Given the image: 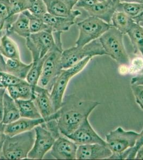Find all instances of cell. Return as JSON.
<instances>
[{"label":"cell","mask_w":143,"mask_h":160,"mask_svg":"<svg viewBox=\"0 0 143 160\" xmlns=\"http://www.w3.org/2000/svg\"><path fill=\"white\" fill-rule=\"evenodd\" d=\"M76 25L79 31V37L75 42L77 47H83L98 39L112 26L111 24L90 16L78 22Z\"/></svg>","instance_id":"7"},{"label":"cell","mask_w":143,"mask_h":160,"mask_svg":"<svg viewBox=\"0 0 143 160\" xmlns=\"http://www.w3.org/2000/svg\"><path fill=\"white\" fill-rule=\"evenodd\" d=\"M6 24V20L0 16V38L4 35V26Z\"/></svg>","instance_id":"41"},{"label":"cell","mask_w":143,"mask_h":160,"mask_svg":"<svg viewBox=\"0 0 143 160\" xmlns=\"http://www.w3.org/2000/svg\"><path fill=\"white\" fill-rule=\"evenodd\" d=\"M143 10V3L137 2H120L117 11H123L133 18Z\"/></svg>","instance_id":"29"},{"label":"cell","mask_w":143,"mask_h":160,"mask_svg":"<svg viewBox=\"0 0 143 160\" xmlns=\"http://www.w3.org/2000/svg\"><path fill=\"white\" fill-rule=\"evenodd\" d=\"M140 24V25L141 26H142L143 28V20H142L141 22H140V23L139 24Z\"/></svg>","instance_id":"46"},{"label":"cell","mask_w":143,"mask_h":160,"mask_svg":"<svg viewBox=\"0 0 143 160\" xmlns=\"http://www.w3.org/2000/svg\"><path fill=\"white\" fill-rule=\"evenodd\" d=\"M35 139L34 129L13 136H6L1 159L22 160L28 158Z\"/></svg>","instance_id":"3"},{"label":"cell","mask_w":143,"mask_h":160,"mask_svg":"<svg viewBox=\"0 0 143 160\" xmlns=\"http://www.w3.org/2000/svg\"><path fill=\"white\" fill-rule=\"evenodd\" d=\"M98 2V0H79L75 7L82 8L84 10Z\"/></svg>","instance_id":"36"},{"label":"cell","mask_w":143,"mask_h":160,"mask_svg":"<svg viewBox=\"0 0 143 160\" xmlns=\"http://www.w3.org/2000/svg\"><path fill=\"white\" fill-rule=\"evenodd\" d=\"M66 137L78 146L90 144L107 145L105 140L101 138L91 127L88 118H85L77 129Z\"/></svg>","instance_id":"11"},{"label":"cell","mask_w":143,"mask_h":160,"mask_svg":"<svg viewBox=\"0 0 143 160\" xmlns=\"http://www.w3.org/2000/svg\"><path fill=\"white\" fill-rule=\"evenodd\" d=\"M78 146L71 139L59 136L54 141L50 154L57 160H75Z\"/></svg>","instance_id":"14"},{"label":"cell","mask_w":143,"mask_h":160,"mask_svg":"<svg viewBox=\"0 0 143 160\" xmlns=\"http://www.w3.org/2000/svg\"><path fill=\"white\" fill-rule=\"evenodd\" d=\"M138 133L134 131H125L121 127H118L106 135V140L108 148L113 154L109 159H115L126 150L132 148L136 144Z\"/></svg>","instance_id":"8"},{"label":"cell","mask_w":143,"mask_h":160,"mask_svg":"<svg viewBox=\"0 0 143 160\" xmlns=\"http://www.w3.org/2000/svg\"><path fill=\"white\" fill-rule=\"evenodd\" d=\"M131 84L143 85V72L132 78L131 80Z\"/></svg>","instance_id":"38"},{"label":"cell","mask_w":143,"mask_h":160,"mask_svg":"<svg viewBox=\"0 0 143 160\" xmlns=\"http://www.w3.org/2000/svg\"><path fill=\"white\" fill-rule=\"evenodd\" d=\"M1 87H3V86H2V85H1V83H0V88H1Z\"/></svg>","instance_id":"48"},{"label":"cell","mask_w":143,"mask_h":160,"mask_svg":"<svg viewBox=\"0 0 143 160\" xmlns=\"http://www.w3.org/2000/svg\"><path fill=\"white\" fill-rule=\"evenodd\" d=\"M106 54L120 65L129 66L130 59L123 43V34L112 25L98 38Z\"/></svg>","instance_id":"4"},{"label":"cell","mask_w":143,"mask_h":160,"mask_svg":"<svg viewBox=\"0 0 143 160\" xmlns=\"http://www.w3.org/2000/svg\"><path fill=\"white\" fill-rule=\"evenodd\" d=\"M135 52H139L143 57V28L140 24L135 22L127 33Z\"/></svg>","instance_id":"25"},{"label":"cell","mask_w":143,"mask_h":160,"mask_svg":"<svg viewBox=\"0 0 143 160\" xmlns=\"http://www.w3.org/2000/svg\"><path fill=\"white\" fill-rule=\"evenodd\" d=\"M131 88L137 104L143 110V85L131 84Z\"/></svg>","instance_id":"34"},{"label":"cell","mask_w":143,"mask_h":160,"mask_svg":"<svg viewBox=\"0 0 143 160\" xmlns=\"http://www.w3.org/2000/svg\"><path fill=\"white\" fill-rule=\"evenodd\" d=\"M9 95L15 100H27L33 99V87L28 83L7 88Z\"/></svg>","instance_id":"24"},{"label":"cell","mask_w":143,"mask_h":160,"mask_svg":"<svg viewBox=\"0 0 143 160\" xmlns=\"http://www.w3.org/2000/svg\"><path fill=\"white\" fill-rule=\"evenodd\" d=\"M23 13L29 19V28L31 34L44 31H51L49 26L44 22L42 18L33 15L29 10L24 11Z\"/></svg>","instance_id":"28"},{"label":"cell","mask_w":143,"mask_h":160,"mask_svg":"<svg viewBox=\"0 0 143 160\" xmlns=\"http://www.w3.org/2000/svg\"><path fill=\"white\" fill-rule=\"evenodd\" d=\"M111 25L123 34H127L135 22L123 11L116 10L111 19Z\"/></svg>","instance_id":"23"},{"label":"cell","mask_w":143,"mask_h":160,"mask_svg":"<svg viewBox=\"0 0 143 160\" xmlns=\"http://www.w3.org/2000/svg\"><path fill=\"white\" fill-rule=\"evenodd\" d=\"M120 2V0H108L104 2H98L84 10L90 16L95 17L108 24H111L112 17L118 9Z\"/></svg>","instance_id":"16"},{"label":"cell","mask_w":143,"mask_h":160,"mask_svg":"<svg viewBox=\"0 0 143 160\" xmlns=\"http://www.w3.org/2000/svg\"><path fill=\"white\" fill-rule=\"evenodd\" d=\"M0 52L8 59H20L17 44L7 34L0 38Z\"/></svg>","instance_id":"21"},{"label":"cell","mask_w":143,"mask_h":160,"mask_svg":"<svg viewBox=\"0 0 143 160\" xmlns=\"http://www.w3.org/2000/svg\"><path fill=\"white\" fill-rule=\"evenodd\" d=\"M7 88L4 87L0 88V120L2 121L3 117V100L4 94L7 91Z\"/></svg>","instance_id":"37"},{"label":"cell","mask_w":143,"mask_h":160,"mask_svg":"<svg viewBox=\"0 0 143 160\" xmlns=\"http://www.w3.org/2000/svg\"><path fill=\"white\" fill-rule=\"evenodd\" d=\"M108 0H98V2H104V1H106Z\"/></svg>","instance_id":"47"},{"label":"cell","mask_w":143,"mask_h":160,"mask_svg":"<svg viewBox=\"0 0 143 160\" xmlns=\"http://www.w3.org/2000/svg\"><path fill=\"white\" fill-rule=\"evenodd\" d=\"M20 118V113L16 101L6 92L4 96L2 123L6 125Z\"/></svg>","instance_id":"18"},{"label":"cell","mask_w":143,"mask_h":160,"mask_svg":"<svg viewBox=\"0 0 143 160\" xmlns=\"http://www.w3.org/2000/svg\"><path fill=\"white\" fill-rule=\"evenodd\" d=\"M143 146V129L141 132L139 134L136 144L134 147L130 148L121 154L119 155L116 157L115 159H121V160H133L135 159L136 154L138 149Z\"/></svg>","instance_id":"31"},{"label":"cell","mask_w":143,"mask_h":160,"mask_svg":"<svg viewBox=\"0 0 143 160\" xmlns=\"http://www.w3.org/2000/svg\"><path fill=\"white\" fill-rule=\"evenodd\" d=\"M69 9L73 10V8L76 6L79 0H62Z\"/></svg>","instance_id":"39"},{"label":"cell","mask_w":143,"mask_h":160,"mask_svg":"<svg viewBox=\"0 0 143 160\" xmlns=\"http://www.w3.org/2000/svg\"><path fill=\"white\" fill-rule=\"evenodd\" d=\"M0 16L6 21L11 17L9 0H0Z\"/></svg>","instance_id":"35"},{"label":"cell","mask_w":143,"mask_h":160,"mask_svg":"<svg viewBox=\"0 0 143 160\" xmlns=\"http://www.w3.org/2000/svg\"><path fill=\"white\" fill-rule=\"evenodd\" d=\"M21 118L38 119L42 118L41 115L32 99L27 100H15Z\"/></svg>","instance_id":"22"},{"label":"cell","mask_w":143,"mask_h":160,"mask_svg":"<svg viewBox=\"0 0 143 160\" xmlns=\"http://www.w3.org/2000/svg\"><path fill=\"white\" fill-rule=\"evenodd\" d=\"M32 99L45 121L56 112L51 99L50 92L47 89L37 85L34 90Z\"/></svg>","instance_id":"15"},{"label":"cell","mask_w":143,"mask_h":160,"mask_svg":"<svg viewBox=\"0 0 143 160\" xmlns=\"http://www.w3.org/2000/svg\"><path fill=\"white\" fill-rule=\"evenodd\" d=\"M6 124L3 123L2 121L0 120V142L6 137V135L4 133V129Z\"/></svg>","instance_id":"40"},{"label":"cell","mask_w":143,"mask_h":160,"mask_svg":"<svg viewBox=\"0 0 143 160\" xmlns=\"http://www.w3.org/2000/svg\"><path fill=\"white\" fill-rule=\"evenodd\" d=\"M6 62L4 59L3 56L0 52V72H6Z\"/></svg>","instance_id":"42"},{"label":"cell","mask_w":143,"mask_h":160,"mask_svg":"<svg viewBox=\"0 0 143 160\" xmlns=\"http://www.w3.org/2000/svg\"><path fill=\"white\" fill-rule=\"evenodd\" d=\"M106 55L100 40H95L83 47H72L64 50L62 54L63 69L72 67L87 57Z\"/></svg>","instance_id":"6"},{"label":"cell","mask_w":143,"mask_h":160,"mask_svg":"<svg viewBox=\"0 0 143 160\" xmlns=\"http://www.w3.org/2000/svg\"><path fill=\"white\" fill-rule=\"evenodd\" d=\"M45 121V120L42 118L38 119L20 118L15 122L6 124L4 133L6 136H13L34 129L36 127L42 124Z\"/></svg>","instance_id":"17"},{"label":"cell","mask_w":143,"mask_h":160,"mask_svg":"<svg viewBox=\"0 0 143 160\" xmlns=\"http://www.w3.org/2000/svg\"><path fill=\"white\" fill-rule=\"evenodd\" d=\"M44 57L39 60L32 62V66L28 73L26 80L33 87V92L35 88L38 85L40 76L42 72Z\"/></svg>","instance_id":"27"},{"label":"cell","mask_w":143,"mask_h":160,"mask_svg":"<svg viewBox=\"0 0 143 160\" xmlns=\"http://www.w3.org/2000/svg\"><path fill=\"white\" fill-rule=\"evenodd\" d=\"M122 0H120V1H121Z\"/></svg>","instance_id":"49"},{"label":"cell","mask_w":143,"mask_h":160,"mask_svg":"<svg viewBox=\"0 0 143 160\" xmlns=\"http://www.w3.org/2000/svg\"><path fill=\"white\" fill-rule=\"evenodd\" d=\"M81 15L79 10H73L69 16L59 17L47 12L43 16L42 19L49 26L53 32H64L69 31L71 26L76 22L78 17Z\"/></svg>","instance_id":"12"},{"label":"cell","mask_w":143,"mask_h":160,"mask_svg":"<svg viewBox=\"0 0 143 160\" xmlns=\"http://www.w3.org/2000/svg\"><path fill=\"white\" fill-rule=\"evenodd\" d=\"M135 159L136 160H143V146L138 149L137 152Z\"/></svg>","instance_id":"43"},{"label":"cell","mask_w":143,"mask_h":160,"mask_svg":"<svg viewBox=\"0 0 143 160\" xmlns=\"http://www.w3.org/2000/svg\"><path fill=\"white\" fill-rule=\"evenodd\" d=\"M143 72V57L138 56L130 62L128 66V73L131 74H140Z\"/></svg>","instance_id":"33"},{"label":"cell","mask_w":143,"mask_h":160,"mask_svg":"<svg viewBox=\"0 0 143 160\" xmlns=\"http://www.w3.org/2000/svg\"><path fill=\"white\" fill-rule=\"evenodd\" d=\"M15 33L19 37L26 38L31 34L29 28V19L24 13H19L15 22L11 24L7 35Z\"/></svg>","instance_id":"20"},{"label":"cell","mask_w":143,"mask_h":160,"mask_svg":"<svg viewBox=\"0 0 143 160\" xmlns=\"http://www.w3.org/2000/svg\"><path fill=\"white\" fill-rule=\"evenodd\" d=\"M47 12L51 15L59 17H68L72 14L70 10L62 0H43Z\"/></svg>","instance_id":"26"},{"label":"cell","mask_w":143,"mask_h":160,"mask_svg":"<svg viewBox=\"0 0 143 160\" xmlns=\"http://www.w3.org/2000/svg\"><path fill=\"white\" fill-rule=\"evenodd\" d=\"M112 154V151L107 145L100 144H85L78 146L76 151V159H109Z\"/></svg>","instance_id":"13"},{"label":"cell","mask_w":143,"mask_h":160,"mask_svg":"<svg viewBox=\"0 0 143 160\" xmlns=\"http://www.w3.org/2000/svg\"><path fill=\"white\" fill-rule=\"evenodd\" d=\"M10 4L11 16L18 15L28 10L31 6L30 0H9Z\"/></svg>","instance_id":"32"},{"label":"cell","mask_w":143,"mask_h":160,"mask_svg":"<svg viewBox=\"0 0 143 160\" xmlns=\"http://www.w3.org/2000/svg\"><path fill=\"white\" fill-rule=\"evenodd\" d=\"M132 19L134 20V22L137 24H139L140 22L143 20V10L141 11V12L140 13V14H138L137 16L134 17Z\"/></svg>","instance_id":"44"},{"label":"cell","mask_w":143,"mask_h":160,"mask_svg":"<svg viewBox=\"0 0 143 160\" xmlns=\"http://www.w3.org/2000/svg\"><path fill=\"white\" fill-rule=\"evenodd\" d=\"M5 138H6V137L0 142V159H1V158H2V149H3V146Z\"/></svg>","instance_id":"45"},{"label":"cell","mask_w":143,"mask_h":160,"mask_svg":"<svg viewBox=\"0 0 143 160\" xmlns=\"http://www.w3.org/2000/svg\"><path fill=\"white\" fill-rule=\"evenodd\" d=\"M92 58L89 57H87L72 67L61 71L50 91L51 99L56 112L62 108L64 95L70 80L81 72Z\"/></svg>","instance_id":"5"},{"label":"cell","mask_w":143,"mask_h":160,"mask_svg":"<svg viewBox=\"0 0 143 160\" xmlns=\"http://www.w3.org/2000/svg\"><path fill=\"white\" fill-rule=\"evenodd\" d=\"M32 66V62L25 64L20 59H8L6 62V72L18 78L25 80Z\"/></svg>","instance_id":"19"},{"label":"cell","mask_w":143,"mask_h":160,"mask_svg":"<svg viewBox=\"0 0 143 160\" xmlns=\"http://www.w3.org/2000/svg\"><path fill=\"white\" fill-rule=\"evenodd\" d=\"M99 105L97 101L81 100L74 95L69 97L57 111L60 132L65 137L72 133Z\"/></svg>","instance_id":"1"},{"label":"cell","mask_w":143,"mask_h":160,"mask_svg":"<svg viewBox=\"0 0 143 160\" xmlns=\"http://www.w3.org/2000/svg\"><path fill=\"white\" fill-rule=\"evenodd\" d=\"M35 139L33 148L28 154V158L42 160L50 151L56 138L41 125L35 128Z\"/></svg>","instance_id":"10"},{"label":"cell","mask_w":143,"mask_h":160,"mask_svg":"<svg viewBox=\"0 0 143 160\" xmlns=\"http://www.w3.org/2000/svg\"><path fill=\"white\" fill-rule=\"evenodd\" d=\"M26 80L18 78L7 72H0V83L3 87L7 88L19 84L27 83Z\"/></svg>","instance_id":"30"},{"label":"cell","mask_w":143,"mask_h":160,"mask_svg":"<svg viewBox=\"0 0 143 160\" xmlns=\"http://www.w3.org/2000/svg\"><path fill=\"white\" fill-rule=\"evenodd\" d=\"M25 39L26 45L31 52L33 61L44 58L56 45L51 31L32 33Z\"/></svg>","instance_id":"9"},{"label":"cell","mask_w":143,"mask_h":160,"mask_svg":"<svg viewBox=\"0 0 143 160\" xmlns=\"http://www.w3.org/2000/svg\"><path fill=\"white\" fill-rule=\"evenodd\" d=\"M62 32H53L56 45L44 57L42 72L38 85L50 91L55 80L63 69L62 54L63 43Z\"/></svg>","instance_id":"2"}]
</instances>
